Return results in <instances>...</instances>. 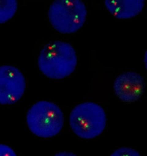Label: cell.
Wrapping results in <instances>:
<instances>
[{
  "label": "cell",
  "mask_w": 147,
  "mask_h": 156,
  "mask_svg": "<svg viewBox=\"0 0 147 156\" xmlns=\"http://www.w3.org/2000/svg\"><path fill=\"white\" fill-rule=\"evenodd\" d=\"M25 89L23 74L13 66L0 67V104H13L22 97Z\"/></svg>",
  "instance_id": "obj_5"
},
{
  "label": "cell",
  "mask_w": 147,
  "mask_h": 156,
  "mask_svg": "<svg viewBox=\"0 0 147 156\" xmlns=\"http://www.w3.org/2000/svg\"><path fill=\"white\" fill-rule=\"evenodd\" d=\"M110 156H141L132 148L123 147L115 151Z\"/></svg>",
  "instance_id": "obj_9"
},
{
  "label": "cell",
  "mask_w": 147,
  "mask_h": 156,
  "mask_svg": "<svg viewBox=\"0 0 147 156\" xmlns=\"http://www.w3.org/2000/svg\"><path fill=\"white\" fill-rule=\"evenodd\" d=\"M54 156H77L73 153L67 152V151H62L56 154Z\"/></svg>",
  "instance_id": "obj_11"
},
{
  "label": "cell",
  "mask_w": 147,
  "mask_h": 156,
  "mask_svg": "<svg viewBox=\"0 0 147 156\" xmlns=\"http://www.w3.org/2000/svg\"><path fill=\"white\" fill-rule=\"evenodd\" d=\"M0 156H17L13 150L10 147L0 144Z\"/></svg>",
  "instance_id": "obj_10"
},
{
  "label": "cell",
  "mask_w": 147,
  "mask_h": 156,
  "mask_svg": "<svg viewBox=\"0 0 147 156\" xmlns=\"http://www.w3.org/2000/svg\"><path fill=\"white\" fill-rule=\"evenodd\" d=\"M106 124L105 111L101 106L91 102L75 106L70 115V125L74 133L86 140L100 136Z\"/></svg>",
  "instance_id": "obj_3"
},
{
  "label": "cell",
  "mask_w": 147,
  "mask_h": 156,
  "mask_svg": "<svg viewBox=\"0 0 147 156\" xmlns=\"http://www.w3.org/2000/svg\"><path fill=\"white\" fill-rule=\"evenodd\" d=\"M86 15V6L79 0H56L48 10L52 26L62 34L78 31L85 23Z\"/></svg>",
  "instance_id": "obj_4"
},
{
  "label": "cell",
  "mask_w": 147,
  "mask_h": 156,
  "mask_svg": "<svg viewBox=\"0 0 147 156\" xmlns=\"http://www.w3.org/2000/svg\"><path fill=\"white\" fill-rule=\"evenodd\" d=\"M27 123L31 132L37 137H52L61 131L64 117L61 109L55 104L39 101L28 110Z\"/></svg>",
  "instance_id": "obj_2"
},
{
  "label": "cell",
  "mask_w": 147,
  "mask_h": 156,
  "mask_svg": "<svg viewBox=\"0 0 147 156\" xmlns=\"http://www.w3.org/2000/svg\"><path fill=\"white\" fill-rule=\"evenodd\" d=\"M107 9L116 18L129 19L136 16L142 11L144 0H106Z\"/></svg>",
  "instance_id": "obj_7"
},
{
  "label": "cell",
  "mask_w": 147,
  "mask_h": 156,
  "mask_svg": "<svg viewBox=\"0 0 147 156\" xmlns=\"http://www.w3.org/2000/svg\"><path fill=\"white\" fill-rule=\"evenodd\" d=\"M17 9L16 0L0 1V23H3L12 19Z\"/></svg>",
  "instance_id": "obj_8"
},
{
  "label": "cell",
  "mask_w": 147,
  "mask_h": 156,
  "mask_svg": "<svg viewBox=\"0 0 147 156\" xmlns=\"http://www.w3.org/2000/svg\"><path fill=\"white\" fill-rule=\"evenodd\" d=\"M142 77L134 72H126L115 80L114 90L119 99L125 102L138 100L144 92Z\"/></svg>",
  "instance_id": "obj_6"
},
{
  "label": "cell",
  "mask_w": 147,
  "mask_h": 156,
  "mask_svg": "<svg viewBox=\"0 0 147 156\" xmlns=\"http://www.w3.org/2000/svg\"><path fill=\"white\" fill-rule=\"evenodd\" d=\"M77 64L73 46L67 42H50L40 51L38 65L41 72L51 79L60 80L70 75Z\"/></svg>",
  "instance_id": "obj_1"
}]
</instances>
